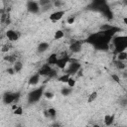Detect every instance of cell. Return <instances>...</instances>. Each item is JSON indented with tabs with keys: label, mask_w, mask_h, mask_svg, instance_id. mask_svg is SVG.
<instances>
[{
	"label": "cell",
	"mask_w": 127,
	"mask_h": 127,
	"mask_svg": "<svg viewBox=\"0 0 127 127\" xmlns=\"http://www.w3.org/2000/svg\"><path fill=\"white\" fill-rule=\"evenodd\" d=\"M7 72H8L9 74H14V73H15V71H14L13 67H10V68H8V69H7Z\"/></svg>",
	"instance_id": "obj_34"
},
{
	"label": "cell",
	"mask_w": 127,
	"mask_h": 127,
	"mask_svg": "<svg viewBox=\"0 0 127 127\" xmlns=\"http://www.w3.org/2000/svg\"><path fill=\"white\" fill-rule=\"evenodd\" d=\"M22 68H23V64H22V62L16 61V62L13 64V69H14L15 72H19Z\"/></svg>",
	"instance_id": "obj_16"
},
{
	"label": "cell",
	"mask_w": 127,
	"mask_h": 127,
	"mask_svg": "<svg viewBox=\"0 0 127 127\" xmlns=\"http://www.w3.org/2000/svg\"><path fill=\"white\" fill-rule=\"evenodd\" d=\"M13 114L14 115H22L23 114V107L21 105H18V107L13 110Z\"/></svg>",
	"instance_id": "obj_24"
},
{
	"label": "cell",
	"mask_w": 127,
	"mask_h": 127,
	"mask_svg": "<svg viewBox=\"0 0 127 127\" xmlns=\"http://www.w3.org/2000/svg\"><path fill=\"white\" fill-rule=\"evenodd\" d=\"M57 60H58V55H57L56 53H53V54H51V55L48 57V59H47V64H50L51 66H52V65H56Z\"/></svg>",
	"instance_id": "obj_12"
},
{
	"label": "cell",
	"mask_w": 127,
	"mask_h": 127,
	"mask_svg": "<svg viewBox=\"0 0 127 127\" xmlns=\"http://www.w3.org/2000/svg\"><path fill=\"white\" fill-rule=\"evenodd\" d=\"M103 121H104V124L106 126H111L114 122V114H106L104 115V118H103Z\"/></svg>",
	"instance_id": "obj_14"
},
{
	"label": "cell",
	"mask_w": 127,
	"mask_h": 127,
	"mask_svg": "<svg viewBox=\"0 0 127 127\" xmlns=\"http://www.w3.org/2000/svg\"><path fill=\"white\" fill-rule=\"evenodd\" d=\"M111 78L115 81V82H117V83H120V78H119V76L117 75V74H115V73H113V74H111Z\"/></svg>",
	"instance_id": "obj_32"
},
{
	"label": "cell",
	"mask_w": 127,
	"mask_h": 127,
	"mask_svg": "<svg viewBox=\"0 0 127 127\" xmlns=\"http://www.w3.org/2000/svg\"><path fill=\"white\" fill-rule=\"evenodd\" d=\"M97 91H92L89 95H88V97H87V102L88 103H92V102H94L95 100H96V98H97Z\"/></svg>",
	"instance_id": "obj_18"
},
{
	"label": "cell",
	"mask_w": 127,
	"mask_h": 127,
	"mask_svg": "<svg viewBox=\"0 0 127 127\" xmlns=\"http://www.w3.org/2000/svg\"><path fill=\"white\" fill-rule=\"evenodd\" d=\"M53 7V4L52 3H49V4H47V5H44V6H42V11H47V10H50L51 8Z\"/></svg>",
	"instance_id": "obj_30"
},
{
	"label": "cell",
	"mask_w": 127,
	"mask_h": 127,
	"mask_svg": "<svg viewBox=\"0 0 127 127\" xmlns=\"http://www.w3.org/2000/svg\"><path fill=\"white\" fill-rule=\"evenodd\" d=\"M27 10L30 13H32V14H37L40 11V6H39L38 2L33 1V0H30L27 3Z\"/></svg>",
	"instance_id": "obj_8"
},
{
	"label": "cell",
	"mask_w": 127,
	"mask_h": 127,
	"mask_svg": "<svg viewBox=\"0 0 127 127\" xmlns=\"http://www.w3.org/2000/svg\"><path fill=\"white\" fill-rule=\"evenodd\" d=\"M71 90H72L71 87H69V86L64 87H64L61 89V93H62V95H64V96H67V95H69V94L71 93Z\"/></svg>",
	"instance_id": "obj_19"
},
{
	"label": "cell",
	"mask_w": 127,
	"mask_h": 127,
	"mask_svg": "<svg viewBox=\"0 0 127 127\" xmlns=\"http://www.w3.org/2000/svg\"><path fill=\"white\" fill-rule=\"evenodd\" d=\"M66 84H67V86H69V87H74L75 86V79L73 78V77H69L68 78V80H67V82H66Z\"/></svg>",
	"instance_id": "obj_25"
},
{
	"label": "cell",
	"mask_w": 127,
	"mask_h": 127,
	"mask_svg": "<svg viewBox=\"0 0 127 127\" xmlns=\"http://www.w3.org/2000/svg\"><path fill=\"white\" fill-rule=\"evenodd\" d=\"M4 61L8 62L9 64H14L16 62V58H15V56H5Z\"/></svg>",
	"instance_id": "obj_23"
},
{
	"label": "cell",
	"mask_w": 127,
	"mask_h": 127,
	"mask_svg": "<svg viewBox=\"0 0 127 127\" xmlns=\"http://www.w3.org/2000/svg\"><path fill=\"white\" fill-rule=\"evenodd\" d=\"M49 3H51V0H39V1H38V4H39L40 7H42V6H44V5H47V4H49Z\"/></svg>",
	"instance_id": "obj_29"
},
{
	"label": "cell",
	"mask_w": 127,
	"mask_h": 127,
	"mask_svg": "<svg viewBox=\"0 0 127 127\" xmlns=\"http://www.w3.org/2000/svg\"><path fill=\"white\" fill-rule=\"evenodd\" d=\"M39 81H40V74L38 72H36L32 76H30V78L28 80V84L30 86H35V85H37L39 83Z\"/></svg>",
	"instance_id": "obj_11"
},
{
	"label": "cell",
	"mask_w": 127,
	"mask_h": 127,
	"mask_svg": "<svg viewBox=\"0 0 127 127\" xmlns=\"http://www.w3.org/2000/svg\"><path fill=\"white\" fill-rule=\"evenodd\" d=\"M6 37L8 38V40H9L10 42H16V41L19 40L20 34H19L17 31L10 29V30H7V32H6Z\"/></svg>",
	"instance_id": "obj_9"
},
{
	"label": "cell",
	"mask_w": 127,
	"mask_h": 127,
	"mask_svg": "<svg viewBox=\"0 0 127 127\" xmlns=\"http://www.w3.org/2000/svg\"><path fill=\"white\" fill-rule=\"evenodd\" d=\"M112 44H113V49H114L115 54H117L119 52H122V51H125L126 48H127V37L126 36L113 37Z\"/></svg>",
	"instance_id": "obj_1"
},
{
	"label": "cell",
	"mask_w": 127,
	"mask_h": 127,
	"mask_svg": "<svg viewBox=\"0 0 127 127\" xmlns=\"http://www.w3.org/2000/svg\"><path fill=\"white\" fill-rule=\"evenodd\" d=\"M123 21H124V24H127V18H126V17H124Z\"/></svg>",
	"instance_id": "obj_36"
},
{
	"label": "cell",
	"mask_w": 127,
	"mask_h": 127,
	"mask_svg": "<svg viewBox=\"0 0 127 127\" xmlns=\"http://www.w3.org/2000/svg\"><path fill=\"white\" fill-rule=\"evenodd\" d=\"M47 99H52L54 96H55V94L52 92V91H46V92H44V94H43Z\"/></svg>",
	"instance_id": "obj_26"
},
{
	"label": "cell",
	"mask_w": 127,
	"mask_h": 127,
	"mask_svg": "<svg viewBox=\"0 0 127 127\" xmlns=\"http://www.w3.org/2000/svg\"><path fill=\"white\" fill-rule=\"evenodd\" d=\"M116 57H117V61L124 62V61H126V59H127V53H126V51L119 52V53L116 54Z\"/></svg>",
	"instance_id": "obj_15"
},
{
	"label": "cell",
	"mask_w": 127,
	"mask_h": 127,
	"mask_svg": "<svg viewBox=\"0 0 127 127\" xmlns=\"http://www.w3.org/2000/svg\"><path fill=\"white\" fill-rule=\"evenodd\" d=\"M44 94V86H41V87H38L36 89H33L31 92H29L28 94V102L29 103H35V102H38L41 97L43 96Z\"/></svg>",
	"instance_id": "obj_2"
},
{
	"label": "cell",
	"mask_w": 127,
	"mask_h": 127,
	"mask_svg": "<svg viewBox=\"0 0 127 127\" xmlns=\"http://www.w3.org/2000/svg\"><path fill=\"white\" fill-rule=\"evenodd\" d=\"M21 93L19 91L17 92H6L3 95V102L4 104H11V103H17Z\"/></svg>",
	"instance_id": "obj_3"
},
{
	"label": "cell",
	"mask_w": 127,
	"mask_h": 127,
	"mask_svg": "<svg viewBox=\"0 0 127 127\" xmlns=\"http://www.w3.org/2000/svg\"><path fill=\"white\" fill-rule=\"evenodd\" d=\"M74 21H75V16H70V17H68V18H67L66 23H67V24H69V25H71V24H73V23H74Z\"/></svg>",
	"instance_id": "obj_31"
},
{
	"label": "cell",
	"mask_w": 127,
	"mask_h": 127,
	"mask_svg": "<svg viewBox=\"0 0 127 127\" xmlns=\"http://www.w3.org/2000/svg\"><path fill=\"white\" fill-rule=\"evenodd\" d=\"M69 52L72 53V54H77L79 53L81 50H82V42L81 41H72L69 45V48H68Z\"/></svg>",
	"instance_id": "obj_5"
},
{
	"label": "cell",
	"mask_w": 127,
	"mask_h": 127,
	"mask_svg": "<svg viewBox=\"0 0 127 127\" xmlns=\"http://www.w3.org/2000/svg\"><path fill=\"white\" fill-rule=\"evenodd\" d=\"M51 70H52V66L48 64H45L39 68L38 73L40 74V76H48L49 73L51 72Z\"/></svg>",
	"instance_id": "obj_10"
},
{
	"label": "cell",
	"mask_w": 127,
	"mask_h": 127,
	"mask_svg": "<svg viewBox=\"0 0 127 127\" xmlns=\"http://www.w3.org/2000/svg\"><path fill=\"white\" fill-rule=\"evenodd\" d=\"M69 66H68V68L66 69V73H68L69 75H73V74H75L78 70H79V68H81V64H80V63H78L76 60H74V59H69Z\"/></svg>",
	"instance_id": "obj_4"
},
{
	"label": "cell",
	"mask_w": 127,
	"mask_h": 127,
	"mask_svg": "<svg viewBox=\"0 0 127 127\" xmlns=\"http://www.w3.org/2000/svg\"><path fill=\"white\" fill-rule=\"evenodd\" d=\"M17 107H18V104H17V103H13V104H12V106H11V108H12V111H13V110H15Z\"/></svg>",
	"instance_id": "obj_35"
},
{
	"label": "cell",
	"mask_w": 127,
	"mask_h": 127,
	"mask_svg": "<svg viewBox=\"0 0 127 127\" xmlns=\"http://www.w3.org/2000/svg\"><path fill=\"white\" fill-rule=\"evenodd\" d=\"M47 111H48V113H49V118H55V117H56V115H57V111H56L55 108H53V107L48 108Z\"/></svg>",
	"instance_id": "obj_22"
},
{
	"label": "cell",
	"mask_w": 127,
	"mask_h": 127,
	"mask_svg": "<svg viewBox=\"0 0 127 127\" xmlns=\"http://www.w3.org/2000/svg\"><path fill=\"white\" fill-rule=\"evenodd\" d=\"M69 59H70L69 56H65V57H58L56 65H57L60 69H64L65 66H66V64L69 63Z\"/></svg>",
	"instance_id": "obj_6"
},
{
	"label": "cell",
	"mask_w": 127,
	"mask_h": 127,
	"mask_svg": "<svg viewBox=\"0 0 127 127\" xmlns=\"http://www.w3.org/2000/svg\"><path fill=\"white\" fill-rule=\"evenodd\" d=\"M64 32L63 30H58V31H56V33L54 35V39L55 40H61L64 38Z\"/></svg>",
	"instance_id": "obj_20"
},
{
	"label": "cell",
	"mask_w": 127,
	"mask_h": 127,
	"mask_svg": "<svg viewBox=\"0 0 127 127\" xmlns=\"http://www.w3.org/2000/svg\"><path fill=\"white\" fill-rule=\"evenodd\" d=\"M113 26L112 25H109V24H102L100 27H99V31L101 32H104V31H108L110 29H112Z\"/></svg>",
	"instance_id": "obj_21"
},
{
	"label": "cell",
	"mask_w": 127,
	"mask_h": 127,
	"mask_svg": "<svg viewBox=\"0 0 127 127\" xmlns=\"http://www.w3.org/2000/svg\"><path fill=\"white\" fill-rule=\"evenodd\" d=\"M64 14H65L64 10H57V11L53 12L52 14H50L49 19H50L52 22L56 23V22L60 21V20H61V19H62V18L64 16Z\"/></svg>",
	"instance_id": "obj_7"
},
{
	"label": "cell",
	"mask_w": 127,
	"mask_h": 127,
	"mask_svg": "<svg viewBox=\"0 0 127 127\" xmlns=\"http://www.w3.org/2000/svg\"><path fill=\"white\" fill-rule=\"evenodd\" d=\"M71 75H69L68 73H64V74H63V75H61V76H59L58 77V81H60V82H62V83H66L67 82V80H68V78L70 77Z\"/></svg>",
	"instance_id": "obj_17"
},
{
	"label": "cell",
	"mask_w": 127,
	"mask_h": 127,
	"mask_svg": "<svg viewBox=\"0 0 127 127\" xmlns=\"http://www.w3.org/2000/svg\"><path fill=\"white\" fill-rule=\"evenodd\" d=\"M116 66L119 68V69H124L125 68V64L121 61H117L116 62Z\"/></svg>",
	"instance_id": "obj_27"
},
{
	"label": "cell",
	"mask_w": 127,
	"mask_h": 127,
	"mask_svg": "<svg viewBox=\"0 0 127 127\" xmlns=\"http://www.w3.org/2000/svg\"><path fill=\"white\" fill-rule=\"evenodd\" d=\"M49 48H50V45L47 42H42L38 45L37 51H38V53H45L46 51L49 50Z\"/></svg>",
	"instance_id": "obj_13"
},
{
	"label": "cell",
	"mask_w": 127,
	"mask_h": 127,
	"mask_svg": "<svg viewBox=\"0 0 127 127\" xmlns=\"http://www.w3.org/2000/svg\"><path fill=\"white\" fill-rule=\"evenodd\" d=\"M53 6H55L56 8H59V7H61V6H62V2H61L60 0H56V1L54 2Z\"/></svg>",
	"instance_id": "obj_33"
},
{
	"label": "cell",
	"mask_w": 127,
	"mask_h": 127,
	"mask_svg": "<svg viewBox=\"0 0 127 127\" xmlns=\"http://www.w3.org/2000/svg\"><path fill=\"white\" fill-rule=\"evenodd\" d=\"M10 48H11V46L8 45V44H6V45H4V46L1 48V52H2V53H8L9 50H10Z\"/></svg>",
	"instance_id": "obj_28"
}]
</instances>
